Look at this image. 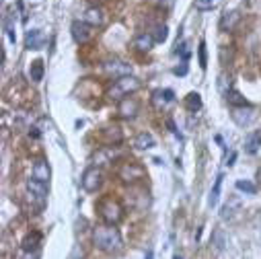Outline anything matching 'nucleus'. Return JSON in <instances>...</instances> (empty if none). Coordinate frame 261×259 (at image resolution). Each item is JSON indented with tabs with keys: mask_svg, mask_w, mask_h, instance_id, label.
I'll use <instances>...</instances> for the list:
<instances>
[{
	"mask_svg": "<svg viewBox=\"0 0 261 259\" xmlns=\"http://www.w3.org/2000/svg\"><path fill=\"white\" fill-rule=\"evenodd\" d=\"M105 72L109 76H113V78H122V76H128L130 72H132V66L122 62V60H109V62L105 64Z\"/></svg>",
	"mask_w": 261,
	"mask_h": 259,
	"instance_id": "nucleus-9",
	"label": "nucleus"
},
{
	"mask_svg": "<svg viewBox=\"0 0 261 259\" xmlns=\"http://www.w3.org/2000/svg\"><path fill=\"white\" fill-rule=\"evenodd\" d=\"M49 175H52V171H49V165L44 161V158L35 161V165H33V177L39 179V181L47 183L49 181Z\"/></svg>",
	"mask_w": 261,
	"mask_h": 259,
	"instance_id": "nucleus-13",
	"label": "nucleus"
},
{
	"mask_svg": "<svg viewBox=\"0 0 261 259\" xmlns=\"http://www.w3.org/2000/svg\"><path fill=\"white\" fill-rule=\"evenodd\" d=\"M239 19H240L239 11H230V13H226L224 19H222V29H233Z\"/></svg>",
	"mask_w": 261,
	"mask_h": 259,
	"instance_id": "nucleus-24",
	"label": "nucleus"
},
{
	"mask_svg": "<svg viewBox=\"0 0 261 259\" xmlns=\"http://www.w3.org/2000/svg\"><path fill=\"white\" fill-rule=\"evenodd\" d=\"M177 47H179V45H177ZM177 54H181V58H183V60H187V58H189V43H187V42H183V43H181V47L177 49Z\"/></svg>",
	"mask_w": 261,
	"mask_h": 259,
	"instance_id": "nucleus-31",
	"label": "nucleus"
},
{
	"mask_svg": "<svg viewBox=\"0 0 261 259\" xmlns=\"http://www.w3.org/2000/svg\"><path fill=\"white\" fill-rule=\"evenodd\" d=\"M85 21L88 23V25H93V27H97V25H101L103 23V11L101 8H87L85 11Z\"/></svg>",
	"mask_w": 261,
	"mask_h": 259,
	"instance_id": "nucleus-17",
	"label": "nucleus"
},
{
	"mask_svg": "<svg viewBox=\"0 0 261 259\" xmlns=\"http://www.w3.org/2000/svg\"><path fill=\"white\" fill-rule=\"evenodd\" d=\"M173 72H175V74H177V76H179V74H181V76H185V74H187V66H185V64H183V66H181V68H175V70H173Z\"/></svg>",
	"mask_w": 261,
	"mask_h": 259,
	"instance_id": "nucleus-33",
	"label": "nucleus"
},
{
	"mask_svg": "<svg viewBox=\"0 0 261 259\" xmlns=\"http://www.w3.org/2000/svg\"><path fill=\"white\" fill-rule=\"evenodd\" d=\"M140 88V81L136 76L128 74V76H122V78H115V83L111 85V88H109V97L111 99H119L122 101L124 97H128L130 93H134Z\"/></svg>",
	"mask_w": 261,
	"mask_h": 259,
	"instance_id": "nucleus-2",
	"label": "nucleus"
},
{
	"mask_svg": "<svg viewBox=\"0 0 261 259\" xmlns=\"http://www.w3.org/2000/svg\"><path fill=\"white\" fill-rule=\"evenodd\" d=\"M93 243L97 249H101L103 253H117L122 249V235L115 226H97L93 231Z\"/></svg>",
	"mask_w": 261,
	"mask_h": 259,
	"instance_id": "nucleus-1",
	"label": "nucleus"
},
{
	"mask_svg": "<svg viewBox=\"0 0 261 259\" xmlns=\"http://www.w3.org/2000/svg\"><path fill=\"white\" fill-rule=\"evenodd\" d=\"M27 189H29V197L35 202V206L42 210L45 206V197H47V187L44 181H39V179H29L27 181Z\"/></svg>",
	"mask_w": 261,
	"mask_h": 259,
	"instance_id": "nucleus-6",
	"label": "nucleus"
},
{
	"mask_svg": "<svg viewBox=\"0 0 261 259\" xmlns=\"http://www.w3.org/2000/svg\"><path fill=\"white\" fill-rule=\"evenodd\" d=\"M122 130H119L117 126H113V128H105L103 130V140L107 142V144H119L122 142Z\"/></svg>",
	"mask_w": 261,
	"mask_h": 259,
	"instance_id": "nucleus-18",
	"label": "nucleus"
},
{
	"mask_svg": "<svg viewBox=\"0 0 261 259\" xmlns=\"http://www.w3.org/2000/svg\"><path fill=\"white\" fill-rule=\"evenodd\" d=\"M216 0H197V8H212Z\"/></svg>",
	"mask_w": 261,
	"mask_h": 259,
	"instance_id": "nucleus-32",
	"label": "nucleus"
},
{
	"mask_svg": "<svg viewBox=\"0 0 261 259\" xmlns=\"http://www.w3.org/2000/svg\"><path fill=\"white\" fill-rule=\"evenodd\" d=\"M226 99H228L230 103H237L235 107H239V105H247V101H245V99L240 97L237 91H230V93H226Z\"/></svg>",
	"mask_w": 261,
	"mask_h": 259,
	"instance_id": "nucleus-30",
	"label": "nucleus"
},
{
	"mask_svg": "<svg viewBox=\"0 0 261 259\" xmlns=\"http://www.w3.org/2000/svg\"><path fill=\"white\" fill-rule=\"evenodd\" d=\"M99 212H101L103 220L111 226H115L124 218V208L117 200H113V197H105V200L99 204Z\"/></svg>",
	"mask_w": 261,
	"mask_h": 259,
	"instance_id": "nucleus-3",
	"label": "nucleus"
},
{
	"mask_svg": "<svg viewBox=\"0 0 261 259\" xmlns=\"http://www.w3.org/2000/svg\"><path fill=\"white\" fill-rule=\"evenodd\" d=\"M4 31L8 33V39L15 43V21H13V15H6V19H4Z\"/></svg>",
	"mask_w": 261,
	"mask_h": 259,
	"instance_id": "nucleus-27",
	"label": "nucleus"
},
{
	"mask_svg": "<svg viewBox=\"0 0 261 259\" xmlns=\"http://www.w3.org/2000/svg\"><path fill=\"white\" fill-rule=\"evenodd\" d=\"M70 29H72V37L76 43H87L93 37V25H88L87 21H74Z\"/></svg>",
	"mask_w": 261,
	"mask_h": 259,
	"instance_id": "nucleus-7",
	"label": "nucleus"
},
{
	"mask_svg": "<svg viewBox=\"0 0 261 259\" xmlns=\"http://www.w3.org/2000/svg\"><path fill=\"white\" fill-rule=\"evenodd\" d=\"M237 189H239V192H245L249 195H253L257 192V185L251 183V181H243V179H239V181H237Z\"/></svg>",
	"mask_w": 261,
	"mask_h": 259,
	"instance_id": "nucleus-25",
	"label": "nucleus"
},
{
	"mask_svg": "<svg viewBox=\"0 0 261 259\" xmlns=\"http://www.w3.org/2000/svg\"><path fill=\"white\" fill-rule=\"evenodd\" d=\"M235 161H237V154H233V156H230V161H228V167H233V165H235Z\"/></svg>",
	"mask_w": 261,
	"mask_h": 259,
	"instance_id": "nucleus-34",
	"label": "nucleus"
},
{
	"mask_svg": "<svg viewBox=\"0 0 261 259\" xmlns=\"http://www.w3.org/2000/svg\"><path fill=\"white\" fill-rule=\"evenodd\" d=\"M175 259H183V257L181 255H175Z\"/></svg>",
	"mask_w": 261,
	"mask_h": 259,
	"instance_id": "nucleus-37",
	"label": "nucleus"
},
{
	"mask_svg": "<svg viewBox=\"0 0 261 259\" xmlns=\"http://www.w3.org/2000/svg\"><path fill=\"white\" fill-rule=\"evenodd\" d=\"M119 177L128 183H134V181L144 179V169L140 165H136V163H126L122 169H119Z\"/></svg>",
	"mask_w": 261,
	"mask_h": 259,
	"instance_id": "nucleus-8",
	"label": "nucleus"
},
{
	"mask_svg": "<svg viewBox=\"0 0 261 259\" xmlns=\"http://www.w3.org/2000/svg\"><path fill=\"white\" fill-rule=\"evenodd\" d=\"M80 183H83V189L88 194L97 192L99 187L103 183V173L99 167H87L85 173H83V179H80Z\"/></svg>",
	"mask_w": 261,
	"mask_h": 259,
	"instance_id": "nucleus-5",
	"label": "nucleus"
},
{
	"mask_svg": "<svg viewBox=\"0 0 261 259\" xmlns=\"http://www.w3.org/2000/svg\"><path fill=\"white\" fill-rule=\"evenodd\" d=\"M240 210V197H230V200L224 204V208H222V212H220V218H222V220H230V218H233L237 212Z\"/></svg>",
	"mask_w": 261,
	"mask_h": 259,
	"instance_id": "nucleus-12",
	"label": "nucleus"
},
{
	"mask_svg": "<svg viewBox=\"0 0 261 259\" xmlns=\"http://www.w3.org/2000/svg\"><path fill=\"white\" fill-rule=\"evenodd\" d=\"M44 62L42 60H35V62H31V66H29V78H31L33 83H42L44 81Z\"/></svg>",
	"mask_w": 261,
	"mask_h": 259,
	"instance_id": "nucleus-19",
	"label": "nucleus"
},
{
	"mask_svg": "<svg viewBox=\"0 0 261 259\" xmlns=\"http://www.w3.org/2000/svg\"><path fill=\"white\" fill-rule=\"evenodd\" d=\"M261 146V130H255L253 134H249V138L245 140V151L249 154H255Z\"/></svg>",
	"mask_w": 261,
	"mask_h": 259,
	"instance_id": "nucleus-16",
	"label": "nucleus"
},
{
	"mask_svg": "<svg viewBox=\"0 0 261 259\" xmlns=\"http://www.w3.org/2000/svg\"><path fill=\"white\" fill-rule=\"evenodd\" d=\"M138 101L134 97H126V99H122L119 101V105H117V113L122 115L124 119H134L136 117V113H138Z\"/></svg>",
	"mask_w": 261,
	"mask_h": 259,
	"instance_id": "nucleus-10",
	"label": "nucleus"
},
{
	"mask_svg": "<svg viewBox=\"0 0 261 259\" xmlns=\"http://www.w3.org/2000/svg\"><path fill=\"white\" fill-rule=\"evenodd\" d=\"M144 259H154V253L152 251H146V257Z\"/></svg>",
	"mask_w": 261,
	"mask_h": 259,
	"instance_id": "nucleus-35",
	"label": "nucleus"
},
{
	"mask_svg": "<svg viewBox=\"0 0 261 259\" xmlns=\"http://www.w3.org/2000/svg\"><path fill=\"white\" fill-rule=\"evenodd\" d=\"M167 35H169V29H167V25H158V27H156V33H154V42L163 43L165 39H167Z\"/></svg>",
	"mask_w": 261,
	"mask_h": 259,
	"instance_id": "nucleus-29",
	"label": "nucleus"
},
{
	"mask_svg": "<svg viewBox=\"0 0 261 259\" xmlns=\"http://www.w3.org/2000/svg\"><path fill=\"white\" fill-rule=\"evenodd\" d=\"M42 243V235L39 233H33V235H27V238L23 241V249L27 253H33L35 249H37V245Z\"/></svg>",
	"mask_w": 261,
	"mask_h": 259,
	"instance_id": "nucleus-20",
	"label": "nucleus"
},
{
	"mask_svg": "<svg viewBox=\"0 0 261 259\" xmlns=\"http://www.w3.org/2000/svg\"><path fill=\"white\" fill-rule=\"evenodd\" d=\"M154 45V37L150 33H140L136 39H134V47L138 49V52H150Z\"/></svg>",
	"mask_w": 261,
	"mask_h": 259,
	"instance_id": "nucleus-14",
	"label": "nucleus"
},
{
	"mask_svg": "<svg viewBox=\"0 0 261 259\" xmlns=\"http://www.w3.org/2000/svg\"><path fill=\"white\" fill-rule=\"evenodd\" d=\"M230 117H233V122L239 128H247L255 122L257 111H255V107H251V105H239V107L230 109Z\"/></svg>",
	"mask_w": 261,
	"mask_h": 259,
	"instance_id": "nucleus-4",
	"label": "nucleus"
},
{
	"mask_svg": "<svg viewBox=\"0 0 261 259\" xmlns=\"http://www.w3.org/2000/svg\"><path fill=\"white\" fill-rule=\"evenodd\" d=\"M25 45L27 49H39L44 45V33L42 29H31V31H27L25 35Z\"/></svg>",
	"mask_w": 261,
	"mask_h": 259,
	"instance_id": "nucleus-11",
	"label": "nucleus"
},
{
	"mask_svg": "<svg viewBox=\"0 0 261 259\" xmlns=\"http://www.w3.org/2000/svg\"><path fill=\"white\" fill-rule=\"evenodd\" d=\"M212 245L216 247V251H222V249L226 247V238H224V233L220 231H214V241H212Z\"/></svg>",
	"mask_w": 261,
	"mask_h": 259,
	"instance_id": "nucleus-26",
	"label": "nucleus"
},
{
	"mask_svg": "<svg viewBox=\"0 0 261 259\" xmlns=\"http://www.w3.org/2000/svg\"><path fill=\"white\" fill-rule=\"evenodd\" d=\"M222 179H224V175L220 173L218 177H216V183H214V187H212V192H210V197H208V204L210 206H216L218 204V197H220V187H222Z\"/></svg>",
	"mask_w": 261,
	"mask_h": 259,
	"instance_id": "nucleus-21",
	"label": "nucleus"
},
{
	"mask_svg": "<svg viewBox=\"0 0 261 259\" xmlns=\"http://www.w3.org/2000/svg\"><path fill=\"white\" fill-rule=\"evenodd\" d=\"M134 146L136 148H142V151H148V148H154L156 146V140H154V136L150 134V132H140L136 136V140H134Z\"/></svg>",
	"mask_w": 261,
	"mask_h": 259,
	"instance_id": "nucleus-15",
	"label": "nucleus"
},
{
	"mask_svg": "<svg viewBox=\"0 0 261 259\" xmlns=\"http://www.w3.org/2000/svg\"><path fill=\"white\" fill-rule=\"evenodd\" d=\"M185 105L189 111H197V109L202 107V97H199V93H189L185 99Z\"/></svg>",
	"mask_w": 261,
	"mask_h": 259,
	"instance_id": "nucleus-23",
	"label": "nucleus"
},
{
	"mask_svg": "<svg viewBox=\"0 0 261 259\" xmlns=\"http://www.w3.org/2000/svg\"><path fill=\"white\" fill-rule=\"evenodd\" d=\"M197 56H199V68L206 70L208 66V54H206V42H199V47H197Z\"/></svg>",
	"mask_w": 261,
	"mask_h": 259,
	"instance_id": "nucleus-28",
	"label": "nucleus"
},
{
	"mask_svg": "<svg viewBox=\"0 0 261 259\" xmlns=\"http://www.w3.org/2000/svg\"><path fill=\"white\" fill-rule=\"evenodd\" d=\"M257 179H259V181H261V167H259V171H257Z\"/></svg>",
	"mask_w": 261,
	"mask_h": 259,
	"instance_id": "nucleus-36",
	"label": "nucleus"
},
{
	"mask_svg": "<svg viewBox=\"0 0 261 259\" xmlns=\"http://www.w3.org/2000/svg\"><path fill=\"white\" fill-rule=\"evenodd\" d=\"M175 99V93L171 91V88H165V91H156L154 93V103L160 107V105H167Z\"/></svg>",
	"mask_w": 261,
	"mask_h": 259,
	"instance_id": "nucleus-22",
	"label": "nucleus"
}]
</instances>
